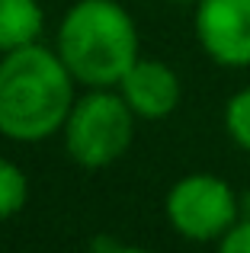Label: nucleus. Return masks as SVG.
<instances>
[{
  "label": "nucleus",
  "mask_w": 250,
  "mask_h": 253,
  "mask_svg": "<svg viewBox=\"0 0 250 253\" xmlns=\"http://www.w3.org/2000/svg\"><path fill=\"white\" fill-rule=\"evenodd\" d=\"M93 253H151V250L135 247V244H119V241H113V237H96Z\"/></svg>",
  "instance_id": "obj_11"
},
{
  "label": "nucleus",
  "mask_w": 250,
  "mask_h": 253,
  "mask_svg": "<svg viewBox=\"0 0 250 253\" xmlns=\"http://www.w3.org/2000/svg\"><path fill=\"white\" fill-rule=\"evenodd\" d=\"M170 228L196 244L221 241L241 221V196L215 173H189L164 199Z\"/></svg>",
  "instance_id": "obj_4"
},
{
  "label": "nucleus",
  "mask_w": 250,
  "mask_h": 253,
  "mask_svg": "<svg viewBox=\"0 0 250 253\" xmlns=\"http://www.w3.org/2000/svg\"><path fill=\"white\" fill-rule=\"evenodd\" d=\"M74 84L61 55L39 42L0 55V135L10 141L58 135L77 99Z\"/></svg>",
  "instance_id": "obj_1"
},
{
  "label": "nucleus",
  "mask_w": 250,
  "mask_h": 253,
  "mask_svg": "<svg viewBox=\"0 0 250 253\" xmlns=\"http://www.w3.org/2000/svg\"><path fill=\"white\" fill-rule=\"evenodd\" d=\"M135 112L113 86H90V93L74 99L64 119V151L71 161L87 170H100L116 164L135 138Z\"/></svg>",
  "instance_id": "obj_3"
},
{
  "label": "nucleus",
  "mask_w": 250,
  "mask_h": 253,
  "mask_svg": "<svg viewBox=\"0 0 250 253\" xmlns=\"http://www.w3.org/2000/svg\"><path fill=\"white\" fill-rule=\"evenodd\" d=\"M45 10L39 0H0V55L39 42Z\"/></svg>",
  "instance_id": "obj_7"
},
{
  "label": "nucleus",
  "mask_w": 250,
  "mask_h": 253,
  "mask_svg": "<svg viewBox=\"0 0 250 253\" xmlns=\"http://www.w3.org/2000/svg\"><path fill=\"white\" fill-rule=\"evenodd\" d=\"M58 55L83 86H119L138 61V26L116 0H77L58 26Z\"/></svg>",
  "instance_id": "obj_2"
},
{
  "label": "nucleus",
  "mask_w": 250,
  "mask_h": 253,
  "mask_svg": "<svg viewBox=\"0 0 250 253\" xmlns=\"http://www.w3.org/2000/svg\"><path fill=\"white\" fill-rule=\"evenodd\" d=\"M218 253H250V215H244L218 241Z\"/></svg>",
  "instance_id": "obj_10"
},
{
  "label": "nucleus",
  "mask_w": 250,
  "mask_h": 253,
  "mask_svg": "<svg viewBox=\"0 0 250 253\" xmlns=\"http://www.w3.org/2000/svg\"><path fill=\"white\" fill-rule=\"evenodd\" d=\"M29 202V176L23 167L0 157V221L19 215Z\"/></svg>",
  "instance_id": "obj_8"
},
{
  "label": "nucleus",
  "mask_w": 250,
  "mask_h": 253,
  "mask_svg": "<svg viewBox=\"0 0 250 253\" xmlns=\"http://www.w3.org/2000/svg\"><path fill=\"white\" fill-rule=\"evenodd\" d=\"M196 39L221 68L250 64V0H199Z\"/></svg>",
  "instance_id": "obj_5"
},
{
  "label": "nucleus",
  "mask_w": 250,
  "mask_h": 253,
  "mask_svg": "<svg viewBox=\"0 0 250 253\" xmlns=\"http://www.w3.org/2000/svg\"><path fill=\"white\" fill-rule=\"evenodd\" d=\"M173 3H199V0H173Z\"/></svg>",
  "instance_id": "obj_12"
},
{
  "label": "nucleus",
  "mask_w": 250,
  "mask_h": 253,
  "mask_svg": "<svg viewBox=\"0 0 250 253\" xmlns=\"http://www.w3.org/2000/svg\"><path fill=\"white\" fill-rule=\"evenodd\" d=\"M116 90L122 93V99L138 119H151V122L167 119L180 106V96H183L176 71L170 64L157 61V58H138L125 71V77Z\"/></svg>",
  "instance_id": "obj_6"
},
{
  "label": "nucleus",
  "mask_w": 250,
  "mask_h": 253,
  "mask_svg": "<svg viewBox=\"0 0 250 253\" xmlns=\"http://www.w3.org/2000/svg\"><path fill=\"white\" fill-rule=\"evenodd\" d=\"M225 128L231 141L250 154V86H241L225 106Z\"/></svg>",
  "instance_id": "obj_9"
}]
</instances>
